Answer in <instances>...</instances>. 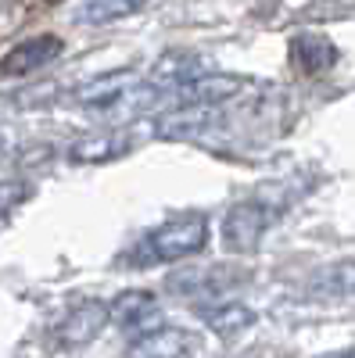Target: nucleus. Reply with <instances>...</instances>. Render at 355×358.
Instances as JSON below:
<instances>
[{"label": "nucleus", "instance_id": "obj_14", "mask_svg": "<svg viewBox=\"0 0 355 358\" xmlns=\"http://www.w3.org/2000/svg\"><path fill=\"white\" fill-rule=\"evenodd\" d=\"M22 197H25V187L22 183H0V215H8Z\"/></svg>", "mask_w": 355, "mask_h": 358}, {"label": "nucleus", "instance_id": "obj_5", "mask_svg": "<svg viewBox=\"0 0 355 358\" xmlns=\"http://www.w3.org/2000/svg\"><path fill=\"white\" fill-rule=\"evenodd\" d=\"M57 54H62V40H57L54 33L29 36V40L15 43L4 57H0V79H22V76H33V72L47 69Z\"/></svg>", "mask_w": 355, "mask_h": 358}, {"label": "nucleus", "instance_id": "obj_1", "mask_svg": "<svg viewBox=\"0 0 355 358\" xmlns=\"http://www.w3.org/2000/svg\"><path fill=\"white\" fill-rule=\"evenodd\" d=\"M209 248V222L201 215H180L162 222L155 233H147V241L137 248L130 258L133 265H158V262H180Z\"/></svg>", "mask_w": 355, "mask_h": 358}, {"label": "nucleus", "instance_id": "obj_13", "mask_svg": "<svg viewBox=\"0 0 355 358\" xmlns=\"http://www.w3.org/2000/svg\"><path fill=\"white\" fill-rule=\"evenodd\" d=\"M137 355H194L201 351V344L187 334V330H169V326H158L151 337H144L140 344H133Z\"/></svg>", "mask_w": 355, "mask_h": 358}, {"label": "nucleus", "instance_id": "obj_3", "mask_svg": "<svg viewBox=\"0 0 355 358\" xmlns=\"http://www.w3.org/2000/svg\"><path fill=\"white\" fill-rule=\"evenodd\" d=\"M265 226H270V212L258 201H241L223 219V241L233 255H251L262 244Z\"/></svg>", "mask_w": 355, "mask_h": 358}, {"label": "nucleus", "instance_id": "obj_9", "mask_svg": "<svg viewBox=\"0 0 355 358\" xmlns=\"http://www.w3.org/2000/svg\"><path fill=\"white\" fill-rule=\"evenodd\" d=\"M133 147V140L126 133H90L69 147V158L76 165H104V162H115L118 155H126Z\"/></svg>", "mask_w": 355, "mask_h": 358}, {"label": "nucleus", "instance_id": "obj_6", "mask_svg": "<svg viewBox=\"0 0 355 358\" xmlns=\"http://www.w3.org/2000/svg\"><path fill=\"white\" fill-rule=\"evenodd\" d=\"M111 322V308L101 305V301H83L76 305L62 322H57V341L62 344H86V341H94L104 326Z\"/></svg>", "mask_w": 355, "mask_h": 358}, {"label": "nucleus", "instance_id": "obj_11", "mask_svg": "<svg viewBox=\"0 0 355 358\" xmlns=\"http://www.w3.org/2000/svg\"><path fill=\"white\" fill-rule=\"evenodd\" d=\"M291 57H294V65H298L302 72L319 76V72H327L337 62V50L330 47V40H323L316 33H302V36L291 40Z\"/></svg>", "mask_w": 355, "mask_h": 358}, {"label": "nucleus", "instance_id": "obj_8", "mask_svg": "<svg viewBox=\"0 0 355 358\" xmlns=\"http://www.w3.org/2000/svg\"><path fill=\"white\" fill-rule=\"evenodd\" d=\"M216 115H219V104H180V108H172L169 115H162L158 118V136H169V140H176V136H197V133H204L212 122H216Z\"/></svg>", "mask_w": 355, "mask_h": 358}, {"label": "nucleus", "instance_id": "obj_2", "mask_svg": "<svg viewBox=\"0 0 355 358\" xmlns=\"http://www.w3.org/2000/svg\"><path fill=\"white\" fill-rule=\"evenodd\" d=\"M108 308H111V322L126 337H133V341L151 337L158 326H165L155 294H147V290H126V294H118Z\"/></svg>", "mask_w": 355, "mask_h": 358}, {"label": "nucleus", "instance_id": "obj_15", "mask_svg": "<svg viewBox=\"0 0 355 358\" xmlns=\"http://www.w3.org/2000/svg\"><path fill=\"white\" fill-rule=\"evenodd\" d=\"M0 151H4V133H0Z\"/></svg>", "mask_w": 355, "mask_h": 358}, {"label": "nucleus", "instance_id": "obj_12", "mask_svg": "<svg viewBox=\"0 0 355 358\" xmlns=\"http://www.w3.org/2000/svg\"><path fill=\"white\" fill-rule=\"evenodd\" d=\"M309 290L327 301H341V297H355V262H334L327 268H319L312 276Z\"/></svg>", "mask_w": 355, "mask_h": 358}, {"label": "nucleus", "instance_id": "obj_4", "mask_svg": "<svg viewBox=\"0 0 355 358\" xmlns=\"http://www.w3.org/2000/svg\"><path fill=\"white\" fill-rule=\"evenodd\" d=\"M233 268L226 265H209V268H180V273L169 276V290L180 294V297H190V301H216V297H226L237 283Z\"/></svg>", "mask_w": 355, "mask_h": 358}, {"label": "nucleus", "instance_id": "obj_10", "mask_svg": "<svg viewBox=\"0 0 355 358\" xmlns=\"http://www.w3.org/2000/svg\"><path fill=\"white\" fill-rule=\"evenodd\" d=\"M201 319L212 334L219 337H230V334H241L244 326L255 322V312L241 301H226V297H216V301H201Z\"/></svg>", "mask_w": 355, "mask_h": 358}, {"label": "nucleus", "instance_id": "obj_7", "mask_svg": "<svg viewBox=\"0 0 355 358\" xmlns=\"http://www.w3.org/2000/svg\"><path fill=\"white\" fill-rule=\"evenodd\" d=\"M147 0H69L65 18L76 25H111L118 18L137 15Z\"/></svg>", "mask_w": 355, "mask_h": 358}]
</instances>
